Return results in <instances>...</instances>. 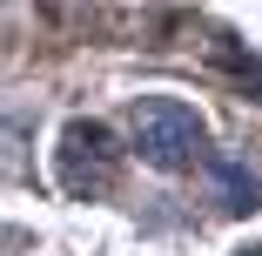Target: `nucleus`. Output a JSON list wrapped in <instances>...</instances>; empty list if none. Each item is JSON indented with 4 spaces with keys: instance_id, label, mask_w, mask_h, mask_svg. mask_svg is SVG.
Listing matches in <instances>:
<instances>
[{
    "instance_id": "obj_1",
    "label": "nucleus",
    "mask_w": 262,
    "mask_h": 256,
    "mask_svg": "<svg viewBox=\"0 0 262 256\" xmlns=\"http://www.w3.org/2000/svg\"><path fill=\"white\" fill-rule=\"evenodd\" d=\"M128 135H135V155L148 169H168V175H182V169H195L208 155L202 115L188 108V101H168V94H148L141 108L128 115Z\"/></svg>"
},
{
    "instance_id": "obj_2",
    "label": "nucleus",
    "mask_w": 262,
    "mask_h": 256,
    "mask_svg": "<svg viewBox=\"0 0 262 256\" xmlns=\"http://www.w3.org/2000/svg\"><path fill=\"white\" fill-rule=\"evenodd\" d=\"M54 169H61V189L68 195H101L115 189V169H121V148L101 122H68L61 128V148H54Z\"/></svg>"
},
{
    "instance_id": "obj_3",
    "label": "nucleus",
    "mask_w": 262,
    "mask_h": 256,
    "mask_svg": "<svg viewBox=\"0 0 262 256\" xmlns=\"http://www.w3.org/2000/svg\"><path fill=\"white\" fill-rule=\"evenodd\" d=\"M202 162H208V175H215V189H222V209H255V202H262V169H249L235 148L202 155Z\"/></svg>"
}]
</instances>
